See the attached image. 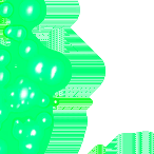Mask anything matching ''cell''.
<instances>
[{
  "label": "cell",
  "mask_w": 154,
  "mask_h": 154,
  "mask_svg": "<svg viewBox=\"0 0 154 154\" xmlns=\"http://www.w3.org/2000/svg\"><path fill=\"white\" fill-rule=\"evenodd\" d=\"M73 66L70 59L61 52L53 50L51 61L41 84H38L55 97L58 92L66 88L72 79Z\"/></svg>",
  "instance_id": "1"
},
{
  "label": "cell",
  "mask_w": 154,
  "mask_h": 154,
  "mask_svg": "<svg viewBox=\"0 0 154 154\" xmlns=\"http://www.w3.org/2000/svg\"><path fill=\"white\" fill-rule=\"evenodd\" d=\"M15 15L10 23L26 26L33 31L39 26L47 16V3L45 0H15Z\"/></svg>",
  "instance_id": "2"
},
{
  "label": "cell",
  "mask_w": 154,
  "mask_h": 154,
  "mask_svg": "<svg viewBox=\"0 0 154 154\" xmlns=\"http://www.w3.org/2000/svg\"><path fill=\"white\" fill-rule=\"evenodd\" d=\"M31 80L20 74L17 76L13 84L5 90L7 103L11 110L18 116L33 115L29 103Z\"/></svg>",
  "instance_id": "3"
},
{
  "label": "cell",
  "mask_w": 154,
  "mask_h": 154,
  "mask_svg": "<svg viewBox=\"0 0 154 154\" xmlns=\"http://www.w3.org/2000/svg\"><path fill=\"white\" fill-rule=\"evenodd\" d=\"M52 54H53V49H50L47 45H43L38 54L23 62L22 64L23 76L33 82L41 84L51 61Z\"/></svg>",
  "instance_id": "4"
},
{
  "label": "cell",
  "mask_w": 154,
  "mask_h": 154,
  "mask_svg": "<svg viewBox=\"0 0 154 154\" xmlns=\"http://www.w3.org/2000/svg\"><path fill=\"white\" fill-rule=\"evenodd\" d=\"M9 45H11L12 49L14 50V52L17 54V56L23 63L24 61L38 54L45 45V43L38 37L32 34L24 40L19 41V42H9Z\"/></svg>",
  "instance_id": "5"
},
{
  "label": "cell",
  "mask_w": 154,
  "mask_h": 154,
  "mask_svg": "<svg viewBox=\"0 0 154 154\" xmlns=\"http://www.w3.org/2000/svg\"><path fill=\"white\" fill-rule=\"evenodd\" d=\"M54 98L49 92L45 90L40 85L31 82L30 94H29V103L34 115L36 112L50 107H54Z\"/></svg>",
  "instance_id": "6"
},
{
  "label": "cell",
  "mask_w": 154,
  "mask_h": 154,
  "mask_svg": "<svg viewBox=\"0 0 154 154\" xmlns=\"http://www.w3.org/2000/svg\"><path fill=\"white\" fill-rule=\"evenodd\" d=\"M51 137L32 139L26 136L15 141V154H45Z\"/></svg>",
  "instance_id": "7"
},
{
  "label": "cell",
  "mask_w": 154,
  "mask_h": 154,
  "mask_svg": "<svg viewBox=\"0 0 154 154\" xmlns=\"http://www.w3.org/2000/svg\"><path fill=\"white\" fill-rule=\"evenodd\" d=\"M2 36L9 42H19L28 38L30 35L33 34V31L29 30L26 26L18 23H8L1 30Z\"/></svg>",
  "instance_id": "8"
},
{
  "label": "cell",
  "mask_w": 154,
  "mask_h": 154,
  "mask_svg": "<svg viewBox=\"0 0 154 154\" xmlns=\"http://www.w3.org/2000/svg\"><path fill=\"white\" fill-rule=\"evenodd\" d=\"M34 119L37 122L40 129L47 134L52 135L54 129V116H53V107L48 109H43L36 112L34 114Z\"/></svg>",
  "instance_id": "9"
},
{
  "label": "cell",
  "mask_w": 154,
  "mask_h": 154,
  "mask_svg": "<svg viewBox=\"0 0 154 154\" xmlns=\"http://www.w3.org/2000/svg\"><path fill=\"white\" fill-rule=\"evenodd\" d=\"M24 125H26V136L30 137L32 139H40L43 137H52V135L47 134L40 129V127L35 122L34 116L28 115L23 116Z\"/></svg>",
  "instance_id": "10"
},
{
  "label": "cell",
  "mask_w": 154,
  "mask_h": 154,
  "mask_svg": "<svg viewBox=\"0 0 154 154\" xmlns=\"http://www.w3.org/2000/svg\"><path fill=\"white\" fill-rule=\"evenodd\" d=\"M0 154H15V141L9 130V122H5L0 132Z\"/></svg>",
  "instance_id": "11"
},
{
  "label": "cell",
  "mask_w": 154,
  "mask_h": 154,
  "mask_svg": "<svg viewBox=\"0 0 154 154\" xmlns=\"http://www.w3.org/2000/svg\"><path fill=\"white\" fill-rule=\"evenodd\" d=\"M9 130L14 141L26 135V125H24L23 116H16L12 122H9Z\"/></svg>",
  "instance_id": "12"
},
{
  "label": "cell",
  "mask_w": 154,
  "mask_h": 154,
  "mask_svg": "<svg viewBox=\"0 0 154 154\" xmlns=\"http://www.w3.org/2000/svg\"><path fill=\"white\" fill-rule=\"evenodd\" d=\"M15 52L10 45L0 43V66H9L15 60Z\"/></svg>",
  "instance_id": "13"
},
{
  "label": "cell",
  "mask_w": 154,
  "mask_h": 154,
  "mask_svg": "<svg viewBox=\"0 0 154 154\" xmlns=\"http://www.w3.org/2000/svg\"><path fill=\"white\" fill-rule=\"evenodd\" d=\"M15 15V5L11 0H3L0 2V19L3 21H9L13 19Z\"/></svg>",
  "instance_id": "14"
},
{
  "label": "cell",
  "mask_w": 154,
  "mask_h": 154,
  "mask_svg": "<svg viewBox=\"0 0 154 154\" xmlns=\"http://www.w3.org/2000/svg\"><path fill=\"white\" fill-rule=\"evenodd\" d=\"M3 126H5V122H1V120H0V132H1V131H2Z\"/></svg>",
  "instance_id": "15"
},
{
  "label": "cell",
  "mask_w": 154,
  "mask_h": 154,
  "mask_svg": "<svg viewBox=\"0 0 154 154\" xmlns=\"http://www.w3.org/2000/svg\"><path fill=\"white\" fill-rule=\"evenodd\" d=\"M11 1H15V0H11Z\"/></svg>",
  "instance_id": "16"
}]
</instances>
